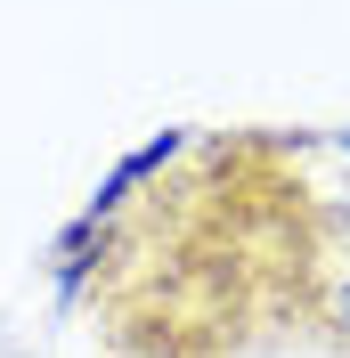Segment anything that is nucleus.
Wrapping results in <instances>:
<instances>
[{
    "label": "nucleus",
    "instance_id": "nucleus-1",
    "mask_svg": "<svg viewBox=\"0 0 350 358\" xmlns=\"http://www.w3.org/2000/svg\"><path fill=\"white\" fill-rule=\"evenodd\" d=\"M309 317H318V326H326L334 342H350V268L318 285V301H309Z\"/></svg>",
    "mask_w": 350,
    "mask_h": 358
},
{
    "label": "nucleus",
    "instance_id": "nucleus-2",
    "mask_svg": "<svg viewBox=\"0 0 350 358\" xmlns=\"http://www.w3.org/2000/svg\"><path fill=\"white\" fill-rule=\"evenodd\" d=\"M114 358H147V350H114Z\"/></svg>",
    "mask_w": 350,
    "mask_h": 358
}]
</instances>
